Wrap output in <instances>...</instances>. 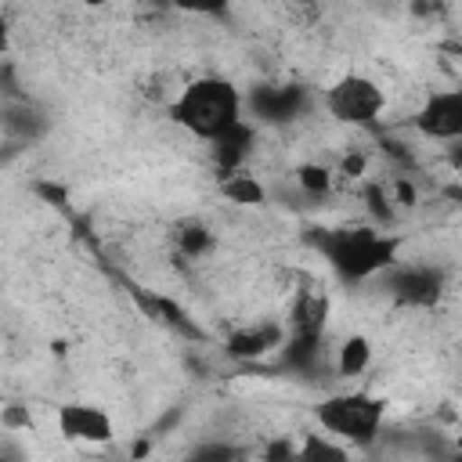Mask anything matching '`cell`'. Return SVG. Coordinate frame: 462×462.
Segmentation results:
<instances>
[{"instance_id": "obj_14", "label": "cell", "mask_w": 462, "mask_h": 462, "mask_svg": "<svg viewBox=\"0 0 462 462\" xmlns=\"http://www.w3.org/2000/svg\"><path fill=\"white\" fill-rule=\"evenodd\" d=\"M368 365H372V343L365 336H346L339 343V354H336V372L339 375H361Z\"/></svg>"}, {"instance_id": "obj_11", "label": "cell", "mask_w": 462, "mask_h": 462, "mask_svg": "<svg viewBox=\"0 0 462 462\" xmlns=\"http://www.w3.org/2000/svg\"><path fill=\"white\" fill-rule=\"evenodd\" d=\"M253 152V123H238L235 130H227L224 137L213 141V162H217V173L227 177L235 170H242V162L249 159Z\"/></svg>"}, {"instance_id": "obj_19", "label": "cell", "mask_w": 462, "mask_h": 462, "mask_svg": "<svg viewBox=\"0 0 462 462\" xmlns=\"http://www.w3.org/2000/svg\"><path fill=\"white\" fill-rule=\"evenodd\" d=\"M415 202H419L415 184H411L408 177H397V180H393V206H415Z\"/></svg>"}, {"instance_id": "obj_18", "label": "cell", "mask_w": 462, "mask_h": 462, "mask_svg": "<svg viewBox=\"0 0 462 462\" xmlns=\"http://www.w3.org/2000/svg\"><path fill=\"white\" fill-rule=\"evenodd\" d=\"M260 462H296V440L292 437H271L260 451Z\"/></svg>"}, {"instance_id": "obj_24", "label": "cell", "mask_w": 462, "mask_h": 462, "mask_svg": "<svg viewBox=\"0 0 462 462\" xmlns=\"http://www.w3.org/2000/svg\"><path fill=\"white\" fill-rule=\"evenodd\" d=\"M141 455H148V440H137L134 444V458H141Z\"/></svg>"}, {"instance_id": "obj_5", "label": "cell", "mask_w": 462, "mask_h": 462, "mask_svg": "<svg viewBox=\"0 0 462 462\" xmlns=\"http://www.w3.org/2000/svg\"><path fill=\"white\" fill-rule=\"evenodd\" d=\"M54 426L58 437L69 444H83V448H101L116 437V422L105 408L87 404V401H65L54 411Z\"/></svg>"}, {"instance_id": "obj_7", "label": "cell", "mask_w": 462, "mask_h": 462, "mask_svg": "<svg viewBox=\"0 0 462 462\" xmlns=\"http://www.w3.org/2000/svg\"><path fill=\"white\" fill-rule=\"evenodd\" d=\"M386 278L401 307H433L444 296V271L433 263H397Z\"/></svg>"}, {"instance_id": "obj_16", "label": "cell", "mask_w": 462, "mask_h": 462, "mask_svg": "<svg viewBox=\"0 0 462 462\" xmlns=\"http://www.w3.org/2000/svg\"><path fill=\"white\" fill-rule=\"evenodd\" d=\"M296 184L307 195H328L332 191V170L321 162H300L296 166Z\"/></svg>"}, {"instance_id": "obj_23", "label": "cell", "mask_w": 462, "mask_h": 462, "mask_svg": "<svg viewBox=\"0 0 462 462\" xmlns=\"http://www.w3.org/2000/svg\"><path fill=\"white\" fill-rule=\"evenodd\" d=\"M451 166L462 173V141H455V144H451Z\"/></svg>"}, {"instance_id": "obj_20", "label": "cell", "mask_w": 462, "mask_h": 462, "mask_svg": "<svg viewBox=\"0 0 462 462\" xmlns=\"http://www.w3.org/2000/svg\"><path fill=\"white\" fill-rule=\"evenodd\" d=\"M231 458H235V455H231L227 448H220V444H206L191 462H231Z\"/></svg>"}, {"instance_id": "obj_8", "label": "cell", "mask_w": 462, "mask_h": 462, "mask_svg": "<svg viewBox=\"0 0 462 462\" xmlns=\"http://www.w3.org/2000/svg\"><path fill=\"white\" fill-rule=\"evenodd\" d=\"M328 296L321 289H300L289 310V336H303V339H321L325 325H328Z\"/></svg>"}, {"instance_id": "obj_17", "label": "cell", "mask_w": 462, "mask_h": 462, "mask_svg": "<svg viewBox=\"0 0 462 462\" xmlns=\"http://www.w3.org/2000/svg\"><path fill=\"white\" fill-rule=\"evenodd\" d=\"M365 209H368V217L375 220V227H386V224L393 220V213H397L393 195H386L383 184H368V188H365Z\"/></svg>"}, {"instance_id": "obj_22", "label": "cell", "mask_w": 462, "mask_h": 462, "mask_svg": "<svg viewBox=\"0 0 462 462\" xmlns=\"http://www.w3.org/2000/svg\"><path fill=\"white\" fill-rule=\"evenodd\" d=\"M4 422H7V426H29V411L7 408V411H4Z\"/></svg>"}, {"instance_id": "obj_13", "label": "cell", "mask_w": 462, "mask_h": 462, "mask_svg": "<svg viewBox=\"0 0 462 462\" xmlns=\"http://www.w3.org/2000/svg\"><path fill=\"white\" fill-rule=\"evenodd\" d=\"M220 191H224L231 202H238V206H260V202L267 199L263 184H260L253 173H245V170H235V173L220 177Z\"/></svg>"}, {"instance_id": "obj_12", "label": "cell", "mask_w": 462, "mask_h": 462, "mask_svg": "<svg viewBox=\"0 0 462 462\" xmlns=\"http://www.w3.org/2000/svg\"><path fill=\"white\" fill-rule=\"evenodd\" d=\"M296 462H354L346 444L328 433H307L296 444Z\"/></svg>"}, {"instance_id": "obj_21", "label": "cell", "mask_w": 462, "mask_h": 462, "mask_svg": "<svg viewBox=\"0 0 462 462\" xmlns=\"http://www.w3.org/2000/svg\"><path fill=\"white\" fill-rule=\"evenodd\" d=\"M365 166H368V159H365L361 152H350V155H343V162H339V170H343L346 177H361Z\"/></svg>"}, {"instance_id": "obj_1", "label": "cell", "mask_w": 462, "mask_h": 462, "mask_svg": "<svg viewBox=\"0 0 462 462\" xmlns=\"http://www.w3.org/2000/svg\"><path fill=\"white\" fill-rule=\"evenodd\" d=\"M314 245L343 282H368L401 263V235H386L375 224L318 227Z\"/></svg>"}, {"instance_id": "obj_4", "label": "cell", "mask_w": 462, "mask_h": 462, "mask_svg": "<svg viewBox=\"0 0 462 462\" xmlns=\"http://www.w3.org/2000/svg\"><path fill=\"white\" fill-rule=\"evenodd\" d=\"M325 108L332 119L346 126H372L386 108V94L375 79L361 72H346L325 90Z\"/></svg>"}, {"instance_id": "obj_3", "label": "cell", "mask_w": 462, "mask_h": 462, "mask_svg": "<svg viewBox=\"0 0 462 462\" xmlns=\"http://www.w3.org/2000/svg\"><path fill=\"white\" fill-rule=\"evenodd\" d=\"M314 419L321 426V433L343 440L346 448L357 444H372L375 433L383 430V419H386V401L383 397H372L365 390H346V393H328L318 408H314Z\"/></svg>"}, {"instance_id": "obj_9", "label": "cell", "mask_w": 462, "mask_h": 462, "mask_svg": "<svg viewBox=\"0 0 462 462\" xmlns=\"http://www.w3.org/2000/svg\"><path fill=\"white\" fill-rule=\"evenodd\" d=\"M285 328L274 325V321H263V325H245V328H235L227 336V354L238 357V361H256L263 357L267 350L274 346H285Z\"/></svg>"}, {"instance_id": "obj_15", "label": "cell", "mask_w": 462, "mask_h": 462, "mask_svg": "<svg viewBox=\"0 0 462 462\" xmlns=\"http://www.w3.org/2000/svg\"><path fill=\"white\" fill-rule=\"evenodd\" d=\"M213 231L206 227V224H199V220H188V224H180L177 227V253L180 256H191V260H199V256H206L209 249H213Z\"/></svg>"}, {"instance_id": "obj_25", "label": "cell", "mask_w": 462, "mask_h": 462, "mask_svg": "<svg viewBox=\"0 0 462 462\" xmlns=\"http://www.w3.org/2000/svg\"><path fill=\"white\" fill-rule=\"evenodd\" d=\"M451 462H462V455H455V458H451Z\"/></svg>"}, {"instance_id": "obj_6", "label": "cell", "mask_w": 462, "mask_h": 462, "mask_svg": "<svg viewBox=\"0 0 462 462\" xmlns=\"http://www.w3.org/2000/svg\"><path fill=\"white\" fill-rule=\"evenodd\" d=\"M415 130L430 141H462V87L455 90H433L419 112L411 116Z\"/></svg>"}, {"instance_id": "obj_10", "label": "cell", "mask_w": 462, "mask_h": 462, "mask_svg": "<svg viewBox=\"0 0 462 462\" xmlns=\"http://www.w3.org/2000/svg\"><path fill=\"white\" fill-rule=\"evenodd\" d=\"M253 112L267 123H282V119H292L300 108H303V90L300 87H260L253 97H249Z\"/></svg>"}, {"instance_id": "obj_2", "label": "cell", "mask_w": 462, "mask_h": 462, "mask_svg": "<svg viewBox=\"0 0 462 462\" xmlns=\"http://www.w3.org/2000/svg\"><path fill=\"white\" fill-rule=\"evenodd\" d=\"M170 116L180 130L213 144L245 119V97L224 76H199L184 83L180 94L170 101Z\"/></svg>"}]
</instances>
